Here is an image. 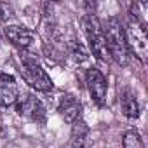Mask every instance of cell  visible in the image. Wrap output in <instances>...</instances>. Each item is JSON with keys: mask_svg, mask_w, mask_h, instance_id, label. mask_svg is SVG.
I'll list each match as a JSON object with an SVG mask.
<instances>
[{"mask_svg": "<svg viewBox=\"0 0 148 148\" xmlns=\"http://www.w3.org/2000/svg\"><path fill=\"white\" fill-rule=\"evenodd\" d=\"M86 84L89 89V94L92 101L98 106H103L106 103V94H108V80L98 68H89L86 71Z\"/></svg>", "mask_w": 148, "mask_h": 148, "instance_id": "8992f818", "label": "cell"}, {"mask_svg": "<svg viewBox=\"0 0 148 148\" xmlns=\"http://www.w3.org/2000/svg\"><path fill=\"white\" fill-rule=\"evenodd\" d=\"M122 148H145L138 131H127L122 136Z\"/></svg>", "mask_w": 148, "mask_h": 148, "instance_id": "7c38bea8", "label": "cell"}, {"mask_svg": "<svg viewBox=\"0 0 148 148\" xmlns=\"http://www.w3.org/2000/svg\"><path fill=\"white\" fill-rule=\"evenodd\" d=\"M5 35L12 45L18 49H28L33 44V32L21 25H9L5 28Z\"/></svg>", "mask_w": 148, "mask_h": 148, "instance_id": "9c48e42d", "label": "cell"}, {"mask_svg": "<svg viewBox=\"0 0 148 148\" xmlns=\"http://www.w3.org/2000/svg\"><path fill=\"white\" fill-rule=\"evenodd\" d=\"M21 77L25 79V82L38 91V92H51L54 89V84L51 80V77L45 73V70L38 64V61L32 56H23L21 58Z\"/></svg>", "mask_w": 148, "mask_h": 148, "instance_id": "7a4b0ae2", "label": "cell"}, {"mask_svg": "<svg viewBox=\"0 0 148 148\" xmlns=\"http://www.w3.org/2000/svg\"><path fill=\"white\" fill-rule=\"evenodd\" d=\"M120 108H122V113L131 120L139 117V103L131 89H124L120 92Z\"/></svg>", "mask_w": 148, "mask_h": 148, "instance_id": "30bf717a", "label": "cell"}, {"mask_svg": "<svg viewBox=\"0 0 148 148\" xmlns=\"http://www.w3.org/2000/svg\"><path fill=\"white\" fill-rule=\"evenodd\" d=\"M16 112L19 117H25L32 122L44 124L45 122V106L35 94H25L16 103Z\"/></svg>", "mask_w": 148, "mask_h": 148, "instance_id": "5b68a950", "label": "cell"}, {"mask_svg": "<svg viewBox=\"0 0 148 148\" xmlns=\"http://www.w3.org/2000/svg\"><path fill=\"white\" fill-rule=\"evenodd\" d=\"M87 138H89V129L84 120L73 122V131H71V148H87Z\"/></svg>", "mask_w": 148, "mask_h": 148, "instance_id": "8fae6325", "label": "cell"}, {"mask_svg": "<svg viewBox=\"0 0 148 148\" xmlns=\"http://www.w3.org/2000/svg\"><path fill=\"white\" fill-rule=\"evenodd\" d=\"M19 99V89L16 79L9 73H0V105L9 108L14 106Z\"/></svg>", "mask_w": 148, "mask_h": 148, "instance_id": "52a82bcc", "label": "cell"}, {"mask_svg": "<svg viewBox=\"0 0 148 148\" xmlns=\"http://www.w3.org/2000/svg\"><path fill=\"white\" fill-rule=\"evenodd\" d=\"M101 30L105 35L108 56H112L120 66H127L129 64V49L125 44V35H124V28H122L120 21L115 16H110L101 25Z\"/></svg>", "mask_w": 148, "mask_h": 148, "instance_id": "6da1fadb", "label": "cell"}, {"mask_svg": "<svg viewBox=\"0 0 148 148\" xmlns=\"http://www.w3.org/2000/svg\"><path fill=\"white\" fill-rule=\"evenodd\" d=\"M125 35V44L129 49V54L134 52L141 61L146 59V52H148V40H146V32H145V25L139 23L136 18H129V23L124 30Z\"/></svg>", "mask_w": 148, "mask_h": 148, "instance_id": "3957f363", "label": "cell"}, {"mask_svg": "<svg viewBox=\"0 0 148 148\" xmlns=\"http://www.w3.org/2000/svg\"><path fill=\"white\" fill-rule=\"evenodd\" d=\"M84 30H86V37H87L92 54L98 59H103V61L108 59V51H106V42H105V35L101 30V23L94 16L89 14L84 18Z\"/></svg>", "mask_w": 148, "mask_h": 148, "instance_id": "277c9868", "label": "cell"}, {"mask_svg": "<svg viewBox=\"0 0 148 148\" xmlns=\"http://www.w3.org/2000/svg\"><path fill=\"white\" fill-rule=\"evenodd\" d=\"M58 113L64 119V122L73 124V122H77V120L80 119L82 105H80V101L73 96V94H64V96H61V99H59Z\"/></svg>", "mask_w": 148, "mask_h": 148, "instance_id": "ba28073f", "label": "cell"}]
</instances>
